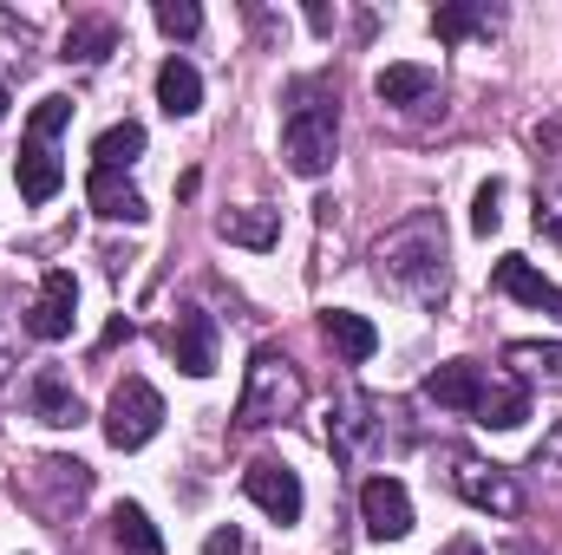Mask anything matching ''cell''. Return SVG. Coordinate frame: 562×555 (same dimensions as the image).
Wrapping results in <instances>:
<instances>
[{
    "instance_id": "cell-1",
    "label": "cell",
    "mask_w": 562,
    "mask_h": 555,
    "mask_svg": "<svg viewBox=\"0 0 562 555\" xmlns=\"http://www.w3.org/2000/svg\"><path fill=\"white\" fill-rule=\"evenodd\" d=\"M451 236H445V216L438 209H413L400 216L380 242H373V275L400 294H413L425 307H445V287H451Z\"/></svg>"
},
{
    "instance_id": "cell-2",
    "label": "cell",
    "mask_w": 562,
    "mask_h": 555,
    "mask_svg": "<svg viewBox=\"0 0 562 555\" xmlns=\"http://www.w3.org/2000/svg\"><path fill=\"white\" fill-rule=\"evenodd\" d=\"M340 144V92L334 79H294L288 86V118H281V157L294 177H327Z\"/></svg>"
},
{
    "instance_id": "cell-3",
    "label": "cell",
    "mask_w": 562,
    "mask_h": 555,
    "mask_svg": "<svg viewBox=\"0 0 562 555\" xmlns=\"http://www.w3.org/2000/svg\"><path fill=\"white\" fill-rule=\"evenodd\" d=\"M72 125V99H40L33 105V118H26V138H20V157H13V183H20V196L26 203H53L59 190H66V163H59V150L53 138Z\"/></svg>"
},
{
    "instance_id": "cell-4",
    "label": "cell",
    "mask_w": 562,
    "mask_h": 555,
    "mask_svg": "<svg viewBox=\"0 0 562 555\" xmlns=\"http://www.w3.org/2000/svg\"><path fill=\"white\" fill-rule=\"evenodd\" d=\"M307 386H301V366L276 353V347H256L249 353V380H243V399H236V431H269L281 418L301 412Z\"/></svg>"
},
{
    "instance_id": "cell-5",
    "label": "cell",
    "mask_w": 562,
    "mask_h": 555,
    "mask_svg": "<svg viewBox=\"0 0 562 555\" xmlns=\"http://www.w3.org/2000/svg\"><path fill=\"white\" fill-rule=\"evenodd\" d=\"M13 490H20L46 523H66V517L92 497V464H79V457H33V464L13 477Z\"/></svg>"
},
{
    "instance_id": "cell-6",
    "label": "cell",
    "mask_w": 562,
    "mask_h": 555,
    "mask_svg": "<svg viewBox=\"0 0 562 555\" xmlns=\"http://www.w3.org/2000/svg\"><path fill=\"white\" fill-rule=\"evenodd\" d=\"M157 431H164V399H157V386L138 380V373H125V380L112 386V406H105V444H112V451H144Z\"/></svg>"
},
{
    "instance_id": "cell-7",
    "label": "cell",
    "mask_w": 562,
    "mask_h": 555,
    "mask_svg": "<svg viewBox=\"0 0 562 555\" xmlns=\"http://www.w3.org/2000/svg\"><path fill=\"white\" fill-rule=\"evenodd\" d=\"M451 490H458L471 510L524 517V484H517L504 464H484V457H471V451H451Z\"/></svg>"
},
{
    "instance_id": "cell-8",
    "label": "cell",
    "mask_w": 562,
    "mask_h": 555,
    "mask_svg": "<svg viewBox=\"0 0 562 555\" xmlns=\"http://www.w3.org/2000/svg\"><path fill=\"white\" fill-rule=\"evenodd\" d=\"M380 438H386V424H380V406L367 393H347L340 406H327V451L340 464H360L367 451H380Z\"/></svg>"
},
{
    "instance_id": "cell-9",
    "label": "cell",
    "mask_w": 562,
    "mask_h": 555,
    "mask_svg": "<svg viewBox=\"0 0 562 555\" xmlns=\"http://www.w3.org/2000/svg\"><path fill=\"white\" fill-rule=\"evenodd\" d=\"M360 523H367V536L373 543H406L413 536V497H406V484L400 477H367L360 484Z\"/></svg>"
},
{
    "instance_id": "cell-10",
    "label": "cell",
    "mask_w": 562,
    "mask_h": 555,
    "mask_svg": "<svg viewBox=\"0 0 562 555\" xmlns=\"http://www.w3.org/2000/svg\"><path fill=\"white\" fill-rule=\"evenodd\" d=\"M243 490H249V503L256 510H269L281 530L288 523H301V510H307V490H301V477L281 464V457H256L249 471H243Z\"/></svg>"
},
{
    "instance_id": "cell-11",
    "label": "cell",
    "mask_w": 562,
    "mask_h": 555,
    "mask_svg": "<svg viewBox=\"0 0 562 555\" xmlns=\"http://www.w3.org/2000/svg\"><path fill=\"white\" fill-rule=\"evenodd\" d=\"M164 347H170L177 373H190V380H210L216 373V320L203 307H177V320L164 327Z\"/></svg>"
},
{
    "instance_id": "cell-12",
    "label": "cell",
    "mask_w": 562,
    "mask_h": 555,
    "mask_svg": "<svg viewBox=\"0 0 562 555\" xmlns=\"http://www.w3.org/2000/svg\"><path fill=\"white\" fill-rule=\"evenodd\" d=\"M72 320H79V281L66 275V269H46V281H40V301L26 307V333L33 340H66L72 333Z\"/></svg>"
},
{
    "instance_id": "cell-13",
    "label": "cell",
    "mask_w": 562,
    "mask_h": 555,
    "mask_svg": "<svg viewBox=\"0 0 562 555\" xmlns=\"http://www.w3.org/2000/svg\"><path fill=\"white\" fill-rule=\"evenodd\" d=\"M484 386H491V373L477 366V360H445L438 373H425V399L438 406V412H477V399H484Z\"/></svg>"
},
{
    "instance_id": "cell-14",
    "label": "cell",
    "mask_w": 562,
    "mask_h": 555,
    "mask_svg": "<svg viewBox=\"0 0 562 555\" xmlns=\"http://www.w3.org/2000/svg\"><path fill=\"white\" fill-rule=\"evenodd\" d=\"M491 281H497V294H510V301H524V307L557 314V320H562V287L550 275H537V262H530V256H504V262L491 269Z\"/></svg>"
},
{
    "instance_id": "cell-15",
    "label": "cell",
    "mask_w": 562,
    "mask_h": 555,
    "mask_svg": "<svg viewBox=\"0 0 562 555\" xmlns=\"http://www.w3.org/2000/svg\"><path fill=\"white\" fill-rule=\"evenodd\" d=\"M26 399H33V418H40V424H53V431L86 424V406H79V393H72V380H66L59 366H40V373H33V386H26Z\"/></svg>"
},
{
    "instance_id": "cell-16",
    "label": "cell",
    "mask_w": 562,
    "mask_h": 555,
    "mask_svg": "<svg viewBox=\"0 0 562 555\" xmlns=\"http://www.w3.org/2000/svg\"><path fill=\"white\" fill-rule=\"evenodd\" d=\"M321 333H327V347H334L347 366H367V360L380 353V327H373L367 314H353V307H327V314H321Z\"/></svg>"
},
{
    "instance_id": "cell-17",
    "label": "cell",
    "mask_w": 562,
    "mask_h": 555,
    "mask_svg": "<svg viewBox=\"0 0 562 555\" xmlns=\"http://www.w3.org/2000/svg\"><path fill=\"white\" fill-rule=\"evenodd\" d=\"M86 203H92L105 223H144V216H150L144 196H138V183H132L125 170H92V177H86Z\"/></svg>"
},
{
    "instance_id": "cell-18",
    "label": "cell",
    "mask_w": 562,
    "mask_h": 555,
    "mask_svg": "<svg viewBox=\"0 0 562 555\" xmlns=\"http://www.w3.org/2000/svg\"><path fill=\"white\" fill-rule=\"evenodd\" d=\"M157 105H164L170 118H196V112H203V72H196L183 53H170V59L157 66Z\"/></svg>"
},
{
    "instance_id": "cell-19",
    "label": "cell",
    "mask_w": 562,
    "mask_h": 555,
    "mask_svg": "<svg viewBox=\"0 0 562 555\" xmlns=\"http://www.w3.org/2000/svg\"><path fill=\"white\" fill-rule=\"evenodd\" d=\"M471 418H477L484 431H517V424L530 418V386H524V380H491Z\"/></svg>"
},
{
    "instance_id": "cell-20",
    "label": "cell",
    "mask_w": 562,
    "mask_h": 555,
    "mask_svg": "<svg viewBox=\"0 0 562 555\" xmlns=\"http://www.w3.org/2000/svg\"><path fill=\"white\" fill-rule=\"evenodd\" d=\"M431 33H438L445 46H458V39H491V33H497V7H484V0H451V7L431 13Z\"/></svg>"
},
{
    "instance_id": "cell-21",
    "label": "cell",
    "mask_w": 562,
    "mask_h": 555,
    "mask_svg": "<svg viewBox=\"0 0 562 555\" xmlns=\"http://www.w3.org/2000/svg\"><path fill=\"white\" fill-rule=\"evenodd\" d=\"M105 53H119V26L112 20H99V13H86V20H72L66 26V66H99Z\"/></svg>"
},
{
    "instance_id": "cell-22",
    "label": "cell",
    "mask_w": 562,
    "mask_h": 555,
    "mask_svg": "<svg viewBox=\"0 0 562 555\" xmlns=\"http://www.w3.org/2000/svg\"><path fill=\"white\" fill-rule=\"evenodd\" d=\"M373 92H380V105L406 112V105H425V99L438 92V72H431V66H386V72L373 79Z\"/></svg>"
},
{
    "instance_id": "cell-23",
    "label": "cell",
    "mask_w": 562,
    "mask_h": 555,
    "mask_svg": "<svg viewBox=\"0 0 562 555\" xmlns=\"http://www.w3.org/2000/svg\"><path fill=\"white\" fill-rule=\"evenodd\" d=\"M216 236H223V242H243V249H276L281 216L276 209H223V216H216Z\"/></svg>"
},
{
    "instance_id": "cell-24",
    "label": "cell",
    "mask_w": 562,
    "mask_h": 555,
    "mask_svg": "<svg viewBox=\"0 0 562 555\" xmlns=\"http://www.w3.org/2000/svg\"><path fill=\"white\" fill-rule=\"evenodd\" d=\"M144 157V125L138 118H119L112 132L92 138V170H132Z\"/></svg>"
},
{
    "instance_id": "cell-25",
    "label": "cell",
    "mask_w": 562,
    "mask_h": 555,
    "mask_svg": "<svg viewBox=\"0 0 562 555\" xmlns=\"http://www.w3.org/2000/svg\"><path fill=\"white\" fill-rule=\"evenodd\" d=\"M112 543H119V555H164V536L144 517V503H119L112 510Z\"/></svg>"
},
{
    "instance_id": "cell-26",
    "label": "cell",
    "mask_w": 562,
    "mask_h": 555,
    "mask_svg": "<svg viewBox=\"0 0 562 555\" xmlns=\"http://www.w3.org/2000/svg\"><path fill=\"white\" fill-rule=\"evenodd\" d=\"M504 360H510L524 380L562 386V347H557V340H550V347H543V340H510V347H504Z\"/></svg>"
},
{
    "instance_id": "cell-27",
    "label": "cell",
    "mask_w": 562,
    "mask_h": 555,
    "mask_svg": "<svg viewBox=\"0 0 562 555\" xmlns=\"http://www.w3.org/2000/svg\"><path fill=\"white\" fill-rule=\"evenodd\" d=\"M157 26H164L170 39H196V33H203V7H190V0H157Z\"/></svg>"
},
{
    "instance_id": "cell-28",
    "label": "cell",
    "mask_w": 562,
    "mask_h": 555,
    "mask_svg": "<svg viewBox=\"0 0 562 555\" xmlns=\"http://www.w3.org/2000/svg\"><path fill=\"white\" fill-rule=\"evenodd\" d=\"M497 223H504V183L491 177V183H477V196H471V229H477V236H497Z\"/></svg>"
},
{
    "instance_id": "cell-29",
    "label": "cell",
    "mask_w": 562,
    "mask_h": 555,
    "mask_svg": "<svg viewBox=\"0 0 562 555\" xmlns=\"http://www.w3.org/2000/svg\"><path fill=\"white\" fill-rule=\"evenodd\" d=\"M13 366H20V340H7V314H0V393L13 380Z\"/></svg>"
},
{
    "instance_id": "cell-30",
    "label": "cell",
    "mask_w": 562,
    "mask_h": 555,
    "mask_svg": "<svg viewBox=\"0 0 562 555\" xmlns=\"http://www.w3.org/2000/svg\"><path fill=\"white\" fill-rule=\"evenodd\" d=\"M537 229H543V236H557V242H562V190L550 196V203H537Z\"/></svg>"
},
{
    "instance_id": "cell-31",
    "label": "cell",
    "mask_w": 562,
    "mask_h": 555,
    "mask_svg": "<svg viewBox=\"0 0 562 555\" xmlns=\"http://www.w3.org/2000/svg\"><path fill=\"white\" fill-rule=\"evenodd\" d=\"M203 555H243V536L236 530H210L203 536Z\"/></svg>"
},
{
    "instance_id": "cell-32",
    "label": "cell",
    "mask_w": 562,
    "mask_h": 555,
    "mask_svg": "<svg viewBox=\"0 0 562 555\" xmlns=\"http://www.w3.org/2000/svg\"><path fill=\"white\" fill-rule=\"evenodd\" d=\"M307 26H314V33H334V13H327V7L314 0V7H307Z\"/></svg>"
},
{
    "instance_id": "cell-33",
    "label": "cell",
    "mask_w": 562,
    "mask_h": 555,
    "mask_svg": "<svg viewBox=\"0 0 562 555\" xmlns=\"http://www.w3.org/2000/svg\"><path fill=\"white\" fill-rule=\"evenodd\" d=\"M119 340H132V320H125V314H119V320L105 327V340H99V347H119Z\"/></svg>"
},
{
    "instance_id": "cell-34",
    "label": "cell",
    "mask_w": 562,
    "mask_h": 555,
    "mask_svg": "<svg viewBox=\"0 0 562 555\" xmlns=\"http://www.w3.org/2000/svg\"><path fill=\"white\" fill-rule=\"evenodd\" d=\"M445 555H484V550H477L471 536H458V543H451V550H445Z\"/></svg>"
},
{
    "instance_id": "cell-35",
    "label": "cell",
    "mask_w": 562,
    "mask_h": 555,
    "mask_svg": "<svg viewBox=\"0 0 562 555\" xmlns=\"http://www.w3.org/2000/svg\"><path fill=\"white\" fill-rule=\"evenodd\" d=\"M7 105H13V99H7V86H0V118H7Z\"/></svg>"
}]
</instances>
